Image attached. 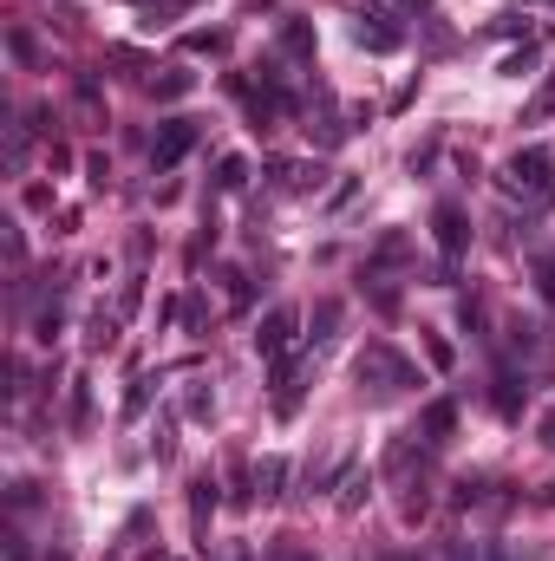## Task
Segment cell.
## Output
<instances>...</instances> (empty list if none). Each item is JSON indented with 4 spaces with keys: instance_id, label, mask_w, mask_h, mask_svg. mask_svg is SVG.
<instances>
[{
    "instance_id": "20",
    "label": "cell",
    "mask_w": 555,
    "mask_h": 561,
    "mask_svg": "<svg viewBox=\"0 0 555 561\" xmlns=\"http://www.w3.org/2000/svg\"><path fill=\"white\" fill-rule=\"evenodd\" d=\"M405 255V235H386V242H379V255L373 261H399Z\"/></svg>"
},
{
    "instance_id": "6",
    "label": "cell",
    "mask_w": 555,
    "mask_h": 561,
    "mask_svg": "<svg viewBox=\"0 0 555 561\" xmlns=\"http://www.w3.org/2000/svg\"><path fill=\"white\" fill-rule=\"evenodd\" d=\"M190 151H196V124L190 118H170L164 131H157V144H151V164L157 170H177Z\"/></svg>"
},
{
    "instance_id": "4",
    "label": "cell",
    "mask_w": 555,
    "mask_h": 561,
    "mask_svg": "<svg viewBox=\"0 0 555 561\" xmlns=\"http://www.w3.org/2000/svg\"><path fill=\"white\" fill-rule=\"evenodd\" d=\"M353 40H360L366 53H399V46H405V27L386 14V7H366L360 27H353Z\"/></svg>"
},
{
    "instance_id": "17",
    "label": "cell",
    "mask_w": 555,
    "mask_h": 561,
    "mask_svg": "<svg viewBox=\"0 0 555 561\" xmlns=\"http://www.w3.org/2000/svg\"><path fill=\"white\" fill-rule=\"evenodd\" d=\"M183 53H222V33H190V40H183Z\"/></svg>"
},
{
    "instance_id": "22",
    "label": "cell",
    "mask_w": 555,
    "mask_h": 561,
    "mask_svg": "<svg viewBox=\"0 0 555 561\" xmlns=\"http://www.w3.org/2000/svg\"><path fill=\"white\" fill-rule=\"evenodd\" d=\"M542 294L555 301V261H542Z\"/></svg>"
},
{
    "instance_id": "27",
    "label": "cell",
    "mask_w": 555,
    "mask_h": 561,
    "mask_svg": "<svg viewBox=\"0 0 555 561\" xmlns=\"http://www.w3.org/2000/svg\"><path fill=\"white\" fill-rule=\"evenodd\" d=\"M549 503H555V483H549Z\"/></svg>"
},
{
    "instance_id": "5",
    "label": "cell",
    "mask_w": 555,
    "mask_h": 561,
    "mask_svg": "<svg viewBox=\"0 0 555 561\" xmlns=\"http://www.w3.org/2000/svg\"><path fill=\"white\" fill-rule=\"evenodd\" d=\"M431 229H438V248H444V274H451V268H458V255L471 248V222H464V209H458V203H438Z\"/></svg>"
},
{
    "instance_id": "25",
    "label": "cell",
    "mask_w": 555,
    "mask_h": 561,
    "mask_svg": "<svg viewBox=\"0 0 555 561\" xmlns=\"http://www.w3.org/2000/svg\"><path fill=\"white\" fill-rule=\"evenodd\" d=\"M379 561H418V555H405V548H399V555H379Z\"/></svg>"
},
{
    "instance_id": "13",
    "label": "cell",
    "mask_w": 555,
    "mask_h": 561,
    "mask_svg": "<svg viewBox=\"0 0 555 561\" xmlns=\"http://www.w3.org/2000/svg\"><path fill=\"white\" fill-rule=\"evenodd\" d=\"M333 327H340V307L320 301V307H314V346H327V340H333Z\"/></svg>"
},
{
    "instance_id": "3",
    "label": "cell",
    "mask_w": 555,
    "mask_h": 561,
    "mask_svg": "<svg viewBox=\"0 0 555 561\" xmlns=\"http://www.w3.org/2000/svg\"><path fill=\"white\" fill-rule=\"evenodd\" d=\"M294 327H301V314H294V307H275V314L255 327V353H262L268 366H275V359H288L294 353Z\"/></svg>"
},
{
    "instance_id": "23",
    "label": "cell",
    "mask_w": 555,
    "mask_h": 561,
    "mask_svg": "<svg viewBox=\"0 0 555 561\" xmlns=\"http://www.w3.org/2000/svg\"><path fill=\"white\" fill-rule=\"evenodd\" d=\"M399 7H405V14H425V20H431V0H399Z\"/></svg>"
},
{
    "instance_id": "7",
    "label": "cell",
    "mask_w": 555,
    "mask_h": 561,
    "mask_svg": "<svg viewBox=\"0 0 555 561\" xmlns=\"http://www.w3.org/2000/svg\"><path fill=\"white\" fill-rule=\"evenodd\" d=\"M451 431H458V405H451V398L425 405V444H431V451H438V444L451 438Z\"/></svg>"
},
{
    "instance_id": "10",
    "label": "cell",
    "mask_w": 555,
    "mask_h": 561,
    "mask_svg": "<svg viewBox=\"0 0 555 561\" xmlns=\"http://www.w3.org/2000/svg\"><path fill=\"white\" fill-rule=\"evenodd\" d=\"M549 111H555V72H549V79L536 85V98H529V111H523V118H529V124H542V118H549Z\"/></svg>"
},
{
    "instance_id": "9",
    "label": "cell",
    "mask_w": 555,
    "mask_h": 561,
    "mask_svg": "<svg viewBox=\"0 0 555 561\" xmlns=\"http://www.w3.org/2000/svg\"><path fill=\"white\" fill-rule=\"evenodd\" d=\"M190 516H196V529H209V516H216V477L190 483Z\"/></svg>"
},
{
    "instance_id": "26",
    "label": "cell",
    "mask_w": 555,
    "mask_h": 561,
    "mask_svg": "<svg viewBox=\"0 0 555 561\" xmlns=\"http://www.w3.org/2000/svg\"><path fill=\"white\" fill-rule=\"evenodd\" d=\"M288 561H314V555H288Z\"/></svg>"
},
{
    "instance_id": "21",
    "label": "cell",
    "mask_w": 555,
    "mask_h": 561,
    "mask_svg": "<svg viewBox=\"0 0 555 561\" xmlns=\"http://www.w3.org/2000/svg\"><path fill=\"white\" fill-rule=\"evenodd\" d=\"M444 561H484V548H471V542H451V555Z\"/></svg>"
},
{
    "instance_id": "18",
    "label": "cell",
    "mask_w": 555,
    "mask_h": 561,
    "mask_svg": "<svg viewBox=\"0 0 555 561\" xmlns=\"http://www.w3.org/2000/svg\"><path fill=\"white\" fill-rule=\"evenodd\" d=\"M144 405H151V385H131V398H125V418H144Z\"/></svg>"
},
{
    "instance_id": "1",
    "label": "cell",
    "mask_w": 555,
    "mask_h": 561,
    "mask_svg": "<svg viewBox=\"0 0 555 561\" xmlns=\"http://www.w3.org/2000/svg\"><path fill=\"white\" fill-rule=\"evenodd\" d=\"M353 379H360V385H373V392L386 398V392H405V385H418V372L405 366V359L392 353V346H366V353L353 359Z\"/></svg>"
},
{
    "instance_id": "8",
    "label": "cell",
    "mask_w": 555,
    "mask_h": 561,
    "mask_svg": "<svg viewBox=\"0 0 555 561\" xmlns=\"http://www.w3.org/2000/svg\"><path fill=\"white\" fill-rule=\"evenodd\" d=\"M281 483H288V464H281V457H262V464H255V496H262V503H275Z\"/></svg>"
},
{
    "instance_id": "24",
    "label": "cell",
    "mask_w": 555,
    "mask_h": 561,
    "mask_svg": "<svg viewBox=\"0 0 555 561\" xmlns=\"http://www.w3.org/2000/svg\"><path fill=\"white\" fill-rule=\"evenodd\" d=\"M542 444H549V451H555V411H549V418H542Z\"/></svg>"
},
{
    "instance_id": "14",
    "label": "cell",
    "mask_w": 555,
    "mask_h": 561,
    "mask_svg": "<svg viewBox=\"0 0 555 561\" xmlns=\"http://www.w3.org/2000/svg\"><path fill=\"white\" fill-rule=\"evenodd\" d=\"M281 46H288V53H314V33H307V20H288V27H281Z\"/></svg>"
},
{
    "instance_id": "16",
    "label": "cell",
    "mask_w": 555,
    "mask_h": 561,
    "mask_svg": "<svg viewBox=\"0 0 555 561\" xmlns=\"http://www.w3.org/2000/svg\"><path fill=\"white\" fill-rule=\"evenodd\" d=\"M373 490V477H360V470H353L347 483H340V509H360V496Z\"/></svg>"
},
{
    "instance_id": "15",
    "label": "cell",
    "mask_w": 555,
    "mask_h": 561,
    "mask_svg": "<svg viewBox=\"0 0 555 561\" xmlns=\"http://www.w3.org/2000/svg\"><path fill=\"white\" fill-rule=\"evenodd\" d=\"M529 66H536V46L523 40V53H510V59H503V79H529Z\"/></svg>"
},
{
    "instance_id": "11",
    "label": "cell",
    "mask_w": 555,
    "mask_h": 561,
    "mask_svg": "<svg viewBox=\"0 0 555 561\" xmlns=\"http://www.w3.org/2000/svg\"><path fill=\"white\" fill-rule=\"evenodd\" d=\"M242 183H249V164H242V157H222V164H216V190H242Z\"/></svg>"
},
{
    "instance_id": "12",
    "label": "cell",
    "mask_w": 555,
    "mask_h": 561,
    "mask_svg": "<svg viewBox=\"0 0 555 561\" xmlns=\"http://www.w3.org/2000/svg\"><path fill=\"white\" fill-rule=\"evenodd\" d=\"M190 85H196V79H190V72H164V79H157V85H151V92H157V98H164V105H177V98H183V92H190Z\"/></svg>"
},
{
    "instance_id": "19",
    "label": "cell",
    "mask_w": 555,
    "mask_h": 561,
    "mask_svg": "<svg viewBox=\"0 0 555 561\" xmlns=\"http://www.w3.org/2000/svg\"><path fill=\"white\" fill-rule=\"evenodd\" d=\"M497 411H503V418H516V411H523V392H516V385H503V392H497Z\"/></svg>"
},
{
    "instance_id": "2",
    "label": "cell",
    "mask_w": 555,
    "mask_h": 561,
    "mask_svg": "<svg viewBox=\"0 0 555 561\" xmlns=\"http://www.w3.org/2000/svg\"><path fill=\"white\" fill-rule=\"evenodd\" d=\"M549 170H555V157L542 151V144H529V151H516L510 164H503V190L510 196H542L549 190Z\"/></svg>"
}]
</instances>
